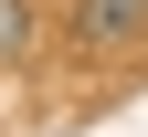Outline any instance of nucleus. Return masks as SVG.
Segmentation results:
<instances>
[{"instance_id": "f03ea898", "label": "nucleus", "mask_w": 148, "mask_h": 137, "mask_svg": "<svg viewBox=\"0 0 148 137\" xmlns=\"http://www.w3.org/2000/svg\"><path fill=\"white\" fill-rule=\"evenodd\" d=\"M32 53V0H0V63Z\"/></svg>"}, {"instance_id": "f257e3e1", "label": "nucleus", "mask_w": 148, "mask_h": 137, "mask_svg": "<svg viewBox=\"0 0 148 137\" xmlns=\"http://www.w3.org/2000/svg\"><path fill=\"white\" fill-rule=\"evenodd\" d=\"M64 21L85 53H127V42H148V0H74Z\"/></svg>"}]
</instances>
